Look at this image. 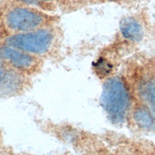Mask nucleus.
Instances as JSON below:
<instances>
[{"mask_svg":"<svg viewBox=\"0 0 155 155\" xmlns=\"http://www.w3.org/2000/svg\"><path fill=\"white\" fill-rule=\"evenodd\" d=\"M54 17L39 8L10 4L1 13V23L5 34H18L51 27Z\"/></svg>","mask_w":155,"mask_h":155,"instance_id":"obj_1","label":"nucleus"},{"mask_svg":"<svg viewBox=\"0 0 155 155\" xmlns=\"http://www.w3.org/2000/svg\"><path fill=\"white\" fill-rule=\"evenodd\" d=\"M55 33L51 27L18 34H4L0 37L2 44L20 50L42 59L53 49Z\"/></svg>","mask_w":155,"mask_h":155,"instance_id":"obj_2","label":"nucleus"},{"mask_svg":"<svg viewBox=\"0 0 155 155\" xmlns=\"http://www.w3.org/2000/svg\"><path fill=\"white\" fill-rule=\"evenodd\" d=\"M101 102L114 121L119 122L123 119L128 105V93L125 85L120 78H112L105 82Z\"/></svg>","mask_w":155,"mask_h":155,"instance_id":"obj_3","label":"nucleus"},{"mask_svg":"<svg viewBox=\"0 0 155 155\" xmlns=\"http://www.w3.org/2000/svg\"><path fill=\"white\" fill-rule=\"evenodd\" d=\"M0 56L9 67L25 75L36 73L41 67L42 59L0 42Z\"/></svg>","mask_w":155,"mask_h":155,"instance_id":"obj_4","label":"nucleus"},{"mask_svg":"<svg viewBox=\"0 0 155 155\" xmlns=\"http://www.w3.org/2000/svg\"><path fill=\"white\" fill-rule=\"evenodd\" d=\"M120 29L124 38L128 40L137 42L143 38V30L140 25L131 18L122 19Z\"/></svg>","mask_w":155,"mask_h":155,"instance_id":"obj_5","label":"nucleus"},{"mask_svg":"<svg viewBox=\"0 0 155 155\" xmlns=\"http://www.w3.org/2000/svg\"><path fill=\"white\" fill-rule=\"evenodd\" d=\"M10 4L31 6L47 12L53 8V0H10Z\"/></svg>","mask_w":155,"mask_h":155,"instance_id":"obj_6","label":"nucleus"},{"mask_svg":"<svg viewBox=\"0 0 155 155\" xmlns=\"http://www.w3.org/2000/svg\"><path fill=\"white\" fill-rule=\"evenodd\" d=\"M134 118L138 125L143 127H150L153 124L151 114L144 108H138L134 113Z\"/></svg>","mask_w":155,"mask_h":155,"instance_id":"obj_7","label":"nucleus"},{"mask_svg":"<svg viewBox=\"0 0 155 155\" xmlns=\"http://www.w3.org/2000/svg\"><path fill=\"white\" fill-rule=\"evenodd\" d=\"M96 72L100 76H105L108 74L112 68L110 63L104 58H99L94 64Z\"/></svg>","mask_w":155,"mask_h":155,"instance_id":"obj_8","label":"nucleus"},{"mask_svg":"<svg viewBox=\"0 0 155 155\" xmlns=\"http://www.w3.org/2000/svg\"><path fill=\"white\" fill-rule=\"evenodd\" d=\"M9 67H8L2 61L0 56V85L4 80L8 69Z\"/></svg>","mask_w":155,"mask_h":155,"instance_id":"obj_9","label":"nucleus"},{"mask_svg":"<svg viewBox=\"0 0 155 155\" xmlns=\"http://www.w3.org/2000/svg\"><path fill=\"white\" fill-rule=\"evenodd\" d=\"M148 98L151 107L155 110V86L151 87L149 90L148 93Z\"/></svg>","mask_w":155,"mask_h":155,"instance_id":"obj_10","label":"nucleus"},{"mask_svg":"<svg viewBox=\"0 0 155 155\" xmlns=\"http://www.w3.org/2000/svg\"><path fill=\"white\" fill-rule=\"evenodd\" d=\"M10 4V0H0V13L8 7Z\"/></svg>","mask_w":155,"mask_h":155,"instance_id":"obj_11","label":"nucleus"}]
</instances>
